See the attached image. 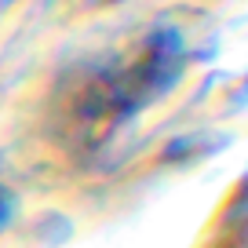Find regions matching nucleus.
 Returning <instances> with one entry per match:
<instances>
[{
  "mask_svg": "<svg viewBox=\"0 0 248 248\" xmlns=\"http://www.w3.org/2000/svg\"><path fill=\"white\" fill-rule=\"evenodd\" d=\"M186 55V33L171 22H154L77 66L62 92L73 135L92 142L106 139L183 77Z\"/></svg>",
  "mask_w": 248,
  "mask_h": 248,
  "instance_id": "obj_1",
  "label": "nucleus"
},
{
  "mask_svg": "<svg viewBox=\"0 0 248 248\" xmlns=\"http://www.w3.org/2000/svg\"><path fill=\"white\" fill-rule=\"evenodd\" d=\"M80 8H99V4H117V0H77Z\"/></svg>",
  "mask_w": 248,
  "mask_h": 248,
  "instance_id": "obj_2",
  "label": "nucleus"
}]
</instances>
